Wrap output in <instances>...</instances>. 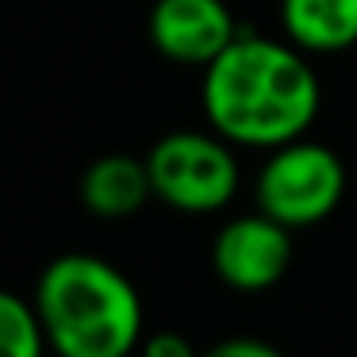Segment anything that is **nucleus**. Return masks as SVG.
Returning <instances> with one entry per match:
<instances>
[{
    "label": "nucleus",
    "mask_w": 357,
    "mask_h": 357,
    "mask_svg": "<svg viewBox=\"0 0 357 357\" xmlns=\"http://www.w3.org/2000/svg\"><path fill=\"white\" fill-rule=\"evenodd\" d=\"M280 35L311 58L354 50L357 0H280Z\"/></svg>",
    "instance_id": "obj_8"
},
{
    "label": "nucleus",
    "mask_w": 357,
    "mask_h": 357,
    "mask_svg": "<svg viewBox=\"0 0 357 357\" xmlns=\"http://www.w3.org/2000/svg\"><path fill=\"white\" fill-rule=\"evenodd\" d=\"M77 196L85 204V211H93L96 219H131L154 196L146 158L104 154L96 162H89L85 173H81Z\"/></svg>",
    "instance_id": "obj_7"
},
{
    "label": "nucleus",
    "mask_w": 357,
    "mask_h": 357,
    "mask_svg": "<svg viewBox=\"0 0 357 357\" xmlns=\"http://www.w3.org/2000/svg\"><path fill=\"white\" fill-rule=\"evenodd\" d=\"M204 357H284L273 342L250 338V334H234V338L215 342L211 349H204Z\"/></svg>",
    "instance_id": "obj_10"
},
{
    "label": "nucleus",
    "mask_w": 357,
    "mask_h": 357,
    "mask_svg": "<svg viewBox=\"0 0 357 357\" xmlns=\"http://www.w3.org/2000/svg\"><path fill=\"white\" fill-rule=\"evenodd\" d=\"M238 35L227 0H154L146 16L150 47L169 62L196 70H208Z\"/></svg>",
    "instance_id": "obj_6"
},
{
    "label": "nucleus",
    "mask_w": 357,
    "mask_h": 357,
    "mask_svg": "<svg viewBox=\"0 0 357 357\" xmlns=\"http://www.w3.org/2000/svg\"><path fill=\"white\" fill-rule=\"evenodd\" d=\"M257 208L284 223L288 231H303L338 211L346 196V162L338 150L315 139H292L269 150L254 181Z\"/></svg>",
    "instance_id": "obj_4"
},
{
    "label": "nucleus",
    "mask_w": 357,
    "mask_h": 357,
    "mask_svg": "<svg viewBox=\"0 0 357 357\" xmlns=\"http://www.w3.org/2000/svg\"><path fill=\"white\" fill-rule=\"evenodd\" d=\"M234 142L215 135L211 127L169 131L150 146L146 169L154 185V200L181 215H211L223 211L238 196L242 169Z\"/></svg>",
    "instance_id": "obj_3"
},
{
    "label": "nucleus",
    "mask_w": 357,
    "mask_h": 357,
    "mask_svg": "<svg viewBox=\"0 0 357 357\" xmlns=\"http://www.w3.org/2000/svg\"><path fill=\"white\" fill-rule=\"evenodd\" d=\"M139 357H204V354H196V346L185 338V334H177V331H154V334H146V338H142Z\"/></svg>",
    "instance_id": "obj_11"
},
{
    "label": "nucleus",
    "mask_w": 357,
    "mask_h": 357,
    "mask_svg": "<svg viewBox=\"0 0 357 357\" xmlns=\"http://www.w3.org/2000/svg\"><path fill=\"white\" fill-rule=\"evenodd\" d=\"M50 338L35 300L20 292L0 296V357H47Z\"/></svg>",
    "instance_id": "obj_9"
},
{
    "label": "nucleus",
    "mask_w": 357,
    "mask_h": 357,
    "mask_svg": "<svg viewBox=\"0 0 357 357\" xmlns=\"http://www.w3.org/2000/svg\"><path fill=\"white\" fill-rule=\"evenodd\" d=\"M288 265H292V231L261 208L227 219L215 231L211 269L234 292H269L284 280Z\"/></svg>",
    "instance_id": "obj_5"
},
{
    "label": "nucleus",
    "mask_w": 357,
    "mask_h": 357,
    "mask_svg": "<svg viewBox=\"0 0 357 357\" xmlns=\"http://www.w3.org/2000/svg\"><path fill=\"white\" fill-rule=\"evenodd\" d=\"M31 300L58 357H131L146 338L139 288L96 254L54 257Z\"/></svg>",
    "instance_id": "obj_2"
},
{
    "label": "nucleus",
    "mask_w": 357,
    "mask_h": 357,
    "mask_svg": "<svg viewBox=\"0 0 357 357\" xmlns=\"http://www.w3.org/2000/svg\"><path fill=\"white\" fill-rule=\"evenodd\" d=\"M323 108V85L284 35L242 31L200 77V112L215 135L238 150H277L303 139Z\"/></svg>",
    "instance_id": "obj_1"
}]
</instances>
